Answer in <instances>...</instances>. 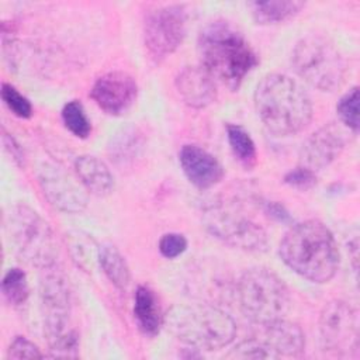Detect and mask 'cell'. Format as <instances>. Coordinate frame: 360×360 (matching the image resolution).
Returning <instances> with one entry per match:
<instances>
[{
	"mask_svg": "<svg viewBox=\"0 0 360 360\" xmlns=\"http://www.w3.org/2000/svg\"><path fill=\"white\" fill-rule=\"evenodd\" d=\"M38 181L45 198L56 210L66 214H77L86 208V194L60 169L44 163L38 170Z\"/></svg>",
	"mask_w": 360,
	"mask_h": 360,
	"instance_id": "13",
	"label": "cell"
},
{
	"mask_svg": "<svg viewBox=\"0 0 360 360\" xmlns=\"http://www.w3.org/2000/svg\"><path fill=\"white\" fill-rule=\"evenodd\" d=\"M229 359H269L271 357L260 339H246L236 345L228 354Z\"/></svg>",
	"mask_w": 360,
	"mask_h": 360,
	"instance_id": "29",
	"label": "cell"
},
{
	"mask_svg": "<svg viewBox=\"0 0 360 360\" xmlns=\"http://www.w3.org/2000/svg\"><path fill=\"white\" fill-rule=\"evenodd\" d=\"M179 162L188 181L197 188H210L224 177L219 160L198 145H184L179 152Z\"/></svg>",
	"mask_w": 360,
	"mask_h": 360,
	"instance_id": "15",
	"label": "cell"
},
{
	"mask_svg": "<svg viewBox=\"0 0 360 360\" xmlns=\"http://www.w3.org/2000/svg\"><path fill=\"white\" fill-rule=\"evenodd\" d=\"M284 183L298 190H309L316 184V174L305 166H298L284 176Z\"/></svg>",
	"mask_w": 360,
	"mask_h": 360,
	"instance_id": "32",
	"label": "cell"
},
{
	"mask_svg": "<svg viewBox=\"0 0 360 360\" xmlns=\"http://www.w3.org/2000/svg\"><path fill=\"white\" fill-rule=\"evenodd\" d=\"M169 321L177 339L195 350L222 349L236 335L233 319L221 308L210 304L174 307Z\"/></svg>",
	"mask_w": 360,
	"mask_h": 360,
	"instance_id": "5",
	"label": "cell"
},
{
	"mask_svg": "<svg viewBox=\"0 0 360 360\" xmlns=\"http://www.w3.org/2000/svg\"><path fill=\"white\" fill-rule=\"evenodd\" d=\"M3 143H4V148L8 150V153L13 156V159L18 163V165H22L24 162V153H22V149L21 146L17 143V141L10 135L7 134L4 129H3Z\"/></svg>",
	"mask_w": 360,
	"mask_h": 360,
	"instance_id": "33",
	"label": "cell"
},
{
	"mask_svg": "<svg viewBox=\"0 0 360 360\" xmlns=\"http://www.w3.org/2000/svg\"><path fill=\"white\" fill-rule=\"evenodd\" d=\"M134 316L143 335L156 336L163 326V311L156 292L149 285H138L134 295Z\"/></svg>",
	"mask_w": 360,
	"mask_h": 360,
	"instance_id": "19",
	"label": "cell"
},
{
	"mask_svg": "<svg viewBox=\"0 0 360 360\" xmlns=\"http://www.w3.org/2000/svg\"><path fill=\"white\" fill-rule=\"evenodd\" d=\"M226 138L231 146L233 156L238 159L240 165L246 169H250L256 163V145L250 136V134L238 124L226 125Z\"/></svg>",
	"mask_w": 360,
	"mask_h": 360,
	"instance_id": "23",
	"label": "cell"
},
{
	"mask_svg": "<svg viewBox=\"0 0 360 360\" xmlns=\"http://www.w3.org/2000/svg\"><path fill=\"white\" fill-rule=\"evenodd\" d=\"M90 96L104 112L110 115H121L135 103L138 84L129 73L112 70L94 82Z\"/></svg>",
	"mask_w": 360,
	"mask_h": 360,
	"instance_id": "12",
	"label": "cell"
},
{
	"mask_svg": "<svg viewBox=\"0 0 360 360\" xmlns=\"http://www.w3.org/2000/svg\"><path fill=\"white\" fill-rule=\"evenodd\" d=\"M278 253L292 271L312 283L332 280L340 263L332 232L318 219H307L292 225L284 233Z\"/></svg>",
	"mask_w": 360,
	"mask_h": 360,
	"instance_id": "2",
	"label": "cell"
},
{
	"mask_svg": "<svg viewBox=\"0 0 360 360\" xmlns=\"http://www.w3.org/2000/svg\"><path fill=\"white\" fill-rule=\"evenodd\" d=\"M197 48L201 66L215 82L233 91L259 63L255 49L243 34L224 20L211 21L200 31Z\"/></svg>",
	"mask_w": 360,
	"mask_h": 360,
	"instance_id": "1",
	"label": "cell"
},
{
	"mask_svg": "<svg viewBox=\"0 0 360 360\" xmlns=\"http://www.w3.org/2000/svg\"><path fill=\"white\" fill-rule=\"evenodd\" d=\"M1 292L11 305H22L30 294L25 273L18 267H11L10 270H7L1 281Z\"/></svg>",
	"mask_w": 360,
	"mask_h": 360,
	"instance_id": "25",
	"label": "cell"
},
{
	"mask_svg": "<svg viewBox=\"0 0 360 360\" xmlns=\"http://www.w3.org/2000/svg\"><path fill=\"white\" fill-rule=\"evenodd\" d=\"M174 84L183 103L191 108H205L217 98V82L201 65L183 68Z\"/></svg>",
	"mask_w": 360,
	"mask_h": 360,
	"instance_id": "16",
	"label": "cell"
},
{
	"mask_svg": "<svg viewBox=\"0 0 360 360\" xmlns=\"http://www.w3.org/2000/svg\"><path fill=\"white\" fill-rule=\"evenodd\" d=\"M75 172L80 183L94 195L103 197L114 190V176L108 166L93 155H82L75 160Z\"/></svg>",
	"mask_w": 360,
	"mask_h": 360,
	"instance_id": "18",
	"label": "cell"
},
{
	"mask_svg": "<svg viewBox=\"0 0 360 360\" xmlns=\"http://www.w3.org/2000/svg\"><path fill=\"white\" fill-rule=\"evenodd\" d=\"M236 295L243 314L262 326L284 318L291 305L284 281L271 270L262 267L249 269L240 276Z\"/></svg>",
	"mask_w": 360,
	"mask_h": 360,
	"instance_id": "7",
	"label": "cell"
},
{
	"mask_svg": "<svg viewBox=\"0 0 360 360\" xmlns=\"http://www.w3.org/2000/svg\"><path fill=\"white\" fill-rule=\"evenodd\" d=\"M187 20V11L180 4L159 6L148 11L143 21V44L155 62L163 60L181 45Z\"/></svg>",
	"mask_w": 360,
	"mask_h": 360,
	"instance_id": "10",
	"label": "cell"
},
{
	"mask_svg": "<svg viewBox=\"0 0 360 360\" xmlns=\"http://www.w3.org/2000/svg\"><path fill=\"white\" fill-rule=\"evenodd\" d=\"M253 101L263 125L278 136L298 134L312 120L309 96L283 73L266 75L256 86Z\"/></svg>",
	"mask_w": 360,
	"mask_h": 360,
	"instance_id": "3",
	"label": "cell"
},
{
	"mask_svg": "<svg viewBox=\"0 0 360 360\" xmlns=\"http://www.w3.org/2000/svg\"><path fill=\"white\" fill-rule=\"evenodd\" d=\"M260 340L271 357H298L305 347L302 329L284 318L264 325Z\"/></svg>",
	"mask_w": 360,
	"mask_h": 360,
	"instance_id": "17",
	"label": "cell"
},
{
	"mask_svg": "<svg viewBox=\"0 0 360 360\" xmlns=\"http://www.w3.org/2000/svg\"><path fill=\"white\" fill-rule=\"evenodd\" d=\"M41 357H44V354L41 353L38 346L24 336L14 338V340L11 342L7 350V359H41Z\"/></svg>",
	"mask_w": 360,
	"mask_h": 360,
	"instance_id": "31",
	"label": "cell"
},
{
	"mask_svg": "<svg viewBox=\"0 0 360 360\" xmlns=\"http://www.w3.org/2000/svg\"><path fill=\"white\" fill-rule=\"evenodd\" d=\"M39 297L49 356L76 359L79 356V333L70 319L72 294L69 283L56 263L42 269Z\"/></svg>",
	"mask_w": 360,
	"mask_h": 360,
	"instance_id": "4",
	"label": "cell"
},
{
	"mask_svg": "<svg viewBox=\"0 0 360 360\" xmlns=\"http://www.w3.org/2000/svg\"><path fill=\"white\" fill-rule=\"evenodd\" d=\"M346 134L336 122H328L312 132L300 149L301 166L319 170L329 166L345 149Z\"/></svg>",
	"mask_w": 360,
	"mask_h": 360,
	"instance_id": "14",
	"label": "cell"
},
{
	"mask_svg": "<svg viewBox=\"0 0 360 360\" xmlns=\"http://www.w3.org/2000/svg\"><path fill=\"white\" fill-rule=\"evenodd\" d=\"M266 212L274 218L278 222H288L291 221V217L288 214V211L285 210V207L277 201H269L266 202Z\"/></svg>",
	"mask_w": 360,
	"mask_h": 360,
	"instance_id": "34",
	"label": "cell"
},
{
	"mask_svg": "<svg viewBox=\"0 0 360 360\" xmlns=\"http://www.w3.org/2000/svg\"><path fill=\"white\" fill-rule=\"evenodd\" d=\"M143 148V141L138 129L127 128L111 139V145L108 146V152L111 159L115 162H128L138 156L141 149Z\"/></svg>",
	"mask_w": 360,
	"mask_h": 360,
	"instance_id": "24",
	"label": "cell"
},
{
	"mask_svg": "<svg viewBox=\"0 0 360 360\" xmlns=\"http://www.w3.org/2000/svg\"><path fill=\"white\" fill-rule=\"evenodd\" d=\"M1 98L8 110L20 117V118H30L32 115V105L27 97H24L14 86L8 83L1 84Z\"/></svg>",
	"mask_w": 360,
	"mask_h": 360,
	"instance_id": "28",
	"label": "cell"
},
{
	"mask_svg": "<svg viewBox=\"0 0 360 360\" xmlns=\"http://www.w3.org/2000/svg\"><path fill=\"white\" fill-rule=\"evenodd\" d=\"M305 3L297 0H270L250 3L252 15L257 24L269 25L287 21L297 15Z\"/></svg>",
	"mask_w": 360,
	"mask_h": 360,
	"instance_id": "20",
	"label": "cell"
},
{
	"mask_svg": "<svg viewBox=\"0 0 360 360\" xmlns=\"http://www.w3.org/2000/svg\"><path fill=\"white\" fill-rule=\"evenodd\" d=\"M291 63L297 75L322 91H333L346 77V62L338 46L326 37L309 34L294 46Z\"/></svg>",
	"mask_w": 360,
	"mask_h": 360,
	"instance_id": "8",
	"label": "cell"
},
{
	"mask_svg": "<svg viewBox=\"0 0 360 360\" xmlns=\"http://www.w3.org/2000/svg\"><path fill=\"white\" fill-rule=\"evenodd\" d=\"M336 112L342 124H345L353 132L359 129V87H352L346 94L340 97L336 104Z\"/></svg>",
	"mask_w": 360,
	"mask_h": 360,
	"instance_id": "27",
	"label": "cell"
},
{
	"mask_svg": "<svg viewBox=\"0 0 360 360\" xmlns=\"http://www.w3.org/2000/svg\"><path fill=\"white\" fill-rule=\"evenodd\" d=\"M62 120L65 127L77 138H87L91 132L90 120L86 115L83 104L77 100H72L63 105Z\"/></svg>",
	"mask_w": 360,
	"mask_h": 360,
	"instance_id": "26",
	"label": "cell"
},
{
	"mask_svg": "<svg viewBox=\"0 0 360 360\" xmlns=\"http://www.w3.org/2000/svg\"><path fill=\"white\" fill-rule=\"evenodd\" d=\"M68 246L73 262L84 271H91L98 262L100 248L94 239L80 231L70 232L68 235Z\"/></svg>",
	"mask_w": 360,
	"mask_h": 360,
	"instance_id": "22",
	"label": "cell"
},
{
	"mask_svg": "<svg viewBox=\"0 0 360 360\" xmlns=\"http://www.w3.org/2000/svg\"><path fill=\"white\" fill-rule=\"evenodd\" d=\"M319 335L325 352L335 356H352L359 349V318L346 301L328 302L319 316Z\"/></svg>",
	"mask_w": 360,
	"mask_h": 360,
	"instance_id": "11",
	"label": "cell"
},
{
	"mask_svg": "<svg viewBox=\"0 0 360 360\" xmlns=\"http://www.w3.org/2000/svg\"><path fill=\"white\" fill-rule=\"evenodd\" d=\"M205 228L224 243L246 250L263 252L267 249V235L253 219L224 205H211L202 215Z\"/></svg>",
	"mask_w": 360,
	"mask_h": 360,
	"instance_id": "9",
	"label": "cell"
},
{
	"mask_svg": "<svg viewBox=\"0 0 360 360\" xmlns=\"http://www.w3.org/2000/svg\"><path fill=\"white\" fill-rule=\"evenodd\" d=\"M10 245L27 263L41 270L56 263L58 245L49 224L31 207L15 204L4 217Z\"/></svg>",
	"mask_w": 360,
	"mask_h": 360,
	"instance_id": "6",
	"label": "cell"
},
{
	"mask_svg": "<svg viewBox=\"0 0 360 360\" xmlns=\"http://www.w3.org/2000/svg\"><path fill=\"white\" fill-rule=\"evenodd\" d=\"M187 249V239L177 232L165 233L159 240V252L166 259H174Z\"/></svg>",
	"mask_w": 360,
	"mask_h": 360,
	"instance_id": "30",
	"label": "cell"
},
{
	"mask_svg": "<svg viewBox=\"0 0 360 360\" xmlns=\"http://www.w3.org/2000/svg\"><path fill=\"white\" fill-rule=\"evenodd\" d=\"M98 264L107 278L118 288L125 290L131 280V273L125 257L112 245L100 246Z\"/></svg>",
	"mask_w": 360,
	"mask_h": 360,
	"instance_id": "21",
	"label": "cell"
}]
</instances>
